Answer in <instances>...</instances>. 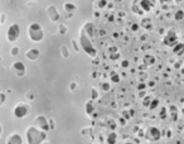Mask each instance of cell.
I'll list each match as a JSON object with an SVG mask.
<instances>
[{
  "label": "cell",
  "instance_id": "6da1fadb",
  "mask_svg": "<svg viewBox=\"0 0 184 144\" xmlns=\"http://www.w3.org/2000/svg\"><path fill=\"white\" fill-rule=\"evenodd\" d=\"M28 144H40L46 139L44 130H38L36 128H29L27 130Z\"/></svg>",
  "mask_w": 184,
  "mask_h": 144
},
{
  "label": "cell",
  "instance_id": "7a4b0ae2",
  "mask_svg": "<svg viewBox=\"0 0 184 144\" xmlns=\"http://www.w3.org/2000/svg\"><path fill=\"white\" fill-rule=\"evenodd\" d=\"M29 37H30V39L34 40V42H39V40L43 39V29L40 28L39 24L33 23V24L29 27Z\"/></svg>",
  "mask_w": 184,
  "mask_h": 144
},
{
  "label": "cell",
  "instance_id": "3957f363",
  "mask_svg": "<svg viewBox=\"0 0 184 144\" xmlns=\"http://www.w3.org/2000/svg\"><path fill=\"white\" fill-rule=\"evenodd\" d=\"M81 46L84 49V52H87V54L90 56H96V49L92 47V43L90 40L88 36L84 33V31L81 33Z\"/></svg>",
  "mask_w": 184,
  "mask_h": 144
},
{
  "label": "cell",
  "instance_id": "277c9868",
  "mask_svg": "<svg viewBox=\"0 0 184 144\" xmlns=\"http://www.w3.org/2000/svg\"><path fill=\"white\" fill-rule=\"evenodd\" d=\"M177 43H178L177 33H175L173 29H170V31L168 32V34H166V37L164 38V44L169 46V47H174Z\"/></svg>",
  "mask_w": 184,
  "mask_h": 144
},
{
  "label": "cell",
  "instance_id": "5b68a950",
  "mask_svg": "<svg viewBox=\"0 0 184 144\" xmlns=\"http://www.w3.org/2000/svg\"><path fill=\"white\" fill-rule=\"evenodd\" d=\"M160 137H162V133H160V130L158 128H155V126H150L146 130V138L149 140L155 142V140L160 139Z\"/></svg>",
  "mask_w": 184,
  "mask_h": 144
},
{
  "label": "cell",
  "instance_id": "8992f818",
  "mask_svg": "<svg viewBox=\"0 0 184 144\" xmlns=\"http://www.w3.org/2000/svg\"><path fill=\"white\" fill-rule=\"evenodd\" d=\"M19 25L18 24H13L10 25L9 31H8V40L9 42H14V40H16V38L19 37Z\"/></svg>",
  "mask_w": 184,
  "mask_h": 144
},
{
  "label": "cell",
  "instance_id": "52a82bcc",
  "mask_svg": "<svg viewBox=\"0 0 184 144\" xmlns=\"http://www.w3.org/2000/svg\"><path fill=\"white\" fill-rule=\"evenodd\" d=\"M27 114H28V109L25 105H18L14 109V115L16 117H24Z\"/></svg>",
  "mask_w": 184,
  "mask_h": 144
},
{
  "label": "cell",
  "instance_id": "ba28073f",
  "mask_svg": "<svg viewBox=\"0 0 184 144\" xmlns=\"http://www.w3.org/2000/svg\"><path fill=\"white\" fill-rule=\"evenodd\" d=\"M154 4H155V0H141V3H140L142 10H145V11L150 10L154 7Z\"/></svg>",
  "mask_w": 184,
  "mask_h": 144
},
{
  "label": "cell",
  "instance_id": "9c48e42d",
  "mask_svg": "<svg viewBox=\"0 0 184 144\" xmlns=\"http://www.w3.org/2000/svg\"><path fill=\"white\" fill-rule=\"evenodd\" d=\"M36 121H37V125L42 128V130L46 131V130H48L49 129V126H48V124H47V120H46L44 116H38Z\"/></svg>",
  "mask_w": 184,
  "mask_h": 144
},
{
  "label": "cell",
  "instance_id": "30bf717a",
  "mask_svg": "<svg viewBox=\"0 0 184 144\" xmlns=\"http://www.w3.org/2000/svg\"><path fill=\"white\" fill-rule=\"evenodd\" d=\"M8 144H23V140L19 134H13L8 139Z\"/></svg>",
  "mask_w": 184,
  "mask_h": 144
},
{
  "label": "cell",
  "instance_id": "8fae6325",
  "mask_svg": "<svg viewBox=\"0 0 184 144\" xmlns=\"http://www.w3.org/2000/svg\"><path fill=\"white\" fill-rule=\"evenodd\" d=\"M13 68L14 70H16L18 71V73H24V71H25V67H24V64H23L22 62H15L13 64Z\"/></svg>",
  "mask_w": 184,
  "mask_h": 144
},
{
  "label": "cell",
  "instance_id": "7c38bea8",
  "mask_svg": "<svg viewBox=\"0 0 184 144\" xmlns=\"http://www.w3.org/2000/svg\"><path fill=\"white\" fill-rule=\"evenodd\" d=\"M173 51H174V53H177V54H182L184 52V44L183 43H177V44L173 47Z\"/></svg>",
  "mask_w": 184,
  "mask_h": 144
},
{
  "label": "cell",
  "instance_id": "4fadbf2b",
  "mask_svg": "<svg viewBox=\"0 0 184 144\" xmlns=\"http://www.w3.org/2000/svg\"><path fill=\"white\" fill-rule=\"evenodd\" d=\"M38 56H39L38 49H30V51H28V53H27V57L29 58V60H36Z\"/></svg>",
  "mask_w": 184,
  "mask_h": 144
},
{
  "label": "cell",
  "instance_id": "5bb4252c",
  "mask_svg": "<svg viewBox=\"0 0 184 144\" xmlns=\"http://www.w3.org/2000/svg\"><path fill=\"white\" fill-rule=\"evenodd\" d=\"M116 138H117L116 133H111L109 135V138H107V143H109V144H115L116 143Z\"/></svg>",
  "mask_w": 184,
  "mask_h": 144
},
{
  "label": "cell",
  "instance_id": "9a60e30c",
  "mask_svg": "<svg viewBox=\"0 0 184 144\" xmlns=\"http://www.w3.org/2000/svg\"><path fill=\"white\" fill-rule=\"evenodd\" d=\"M184 18V11L183 10H178L177 13H175V15H174V19L175 20H182Z\"/></svg>",
  "mask_w": 184,
  "mask_h": 144
},
{
  "label": "cell",
  "instance_id": "2e32d148",
  "mask_svg": "<svg viewBox=\"0 0 184 144\" xmlns=\"http://www.w3.org/2000/svg\"><path fill=\"white\" fill-rule=\"evenodd\" d=\"M158 105H159V101H158V100H151V104L149 105V109H150V110H154Z\"/></svg>",
  "mask_w": 184,
  "mask_h": 144
},
{
  "label": "cell",
  "instance_id": "e0dca14e",
  "mask_svg": "<svg viewBox=\"0 0 184 144\" xmlns=\"http://www.w3.org/2000/svg\"><path fill=\"white\" fill-rule=\"evenodd\" d=\"M111 80H112V82H119L120 81V76L117 75V73L112 72L111 73Z\"/></svg>",
  "mask_w": 184,
  "mask_h": 144
},
{
  "label": "cell",
  "instance_id": "ac0fdd59",
  "mask_svg": "<svg viewBox=\"0 0 184 144\" xmlns=\"http://www.w3.org/2000/svg\"><path fill=\"white\" fill-rule=\"evenodd\" d=\"M170 111H171V116H173V119L175 120V119H177V108L171 106L170 108Z\"/></svg>",
  "mask_w": 184,
  "mask_h": 144
},
{
  "label": "cell",
  "instance_id": "d6986e66",
  "mask_svg": "<svg viewBox=\"0 0 184 144\" xmlns=\"http://www.w3.org/2000/svg\"><path fill=\"white\" fill-rule=\"evenodd\" d=\"M65 8H66V11H72V10H75V5H73V4H66Z\"/></svg>",
  "mask_w": 184,
  "mask_h": 144
},
{
  "label": "cell",
  "instance_id": "ffe728a7",
  "mask_svg": "<svg viewBox=\"0 0 184 144\" xmlns=\"http://www.w3.org/2000/svg\"><path fill=\"white\" fill-rule=\"evenodd\" d=\"M144 22H145V23H142V24H144L145 28H148V29H151V28H153V27L150 25V20H149V19H145Z\"/></svg>",
  "mask_w": 184,
  "mask_h": 144
},
{
  "label": "cell",
  "instance_id": "44dd1931",
  "mask_svg": "<svg viewBox=\"0 0 184 144\" xmlns=\"http://www.w3.org/2000/svg\"><path fill=\"white\" fill-rule=\"evenodd\" d=\"M165 115H166V110L163 108V110L160 111V117H165Z\"/></svg>",
  "mask_w": 184,
  "mask_h": 144
},
{
  "label": "cell",
  "instance_id": "7402d4cb",
  "mask_svg": "<svg viewBox=\"0 0 184 144\" xmlns=\"http://www.w3.org/2000/svg\"><path fill=\"white\" fill-rule=\"evenodd\" d=\"M102 89H104L105 91H107L110 89V85L109 84H102Z\"/></svg>",
  "mask_w": 184,
  "mask_h": 144
},
{
  "label": "cell",
  "instance_id": "603a6c76",
  "mask_svg": "<svg viewBox=\"0 0 184 144\" xmlns=\"http://www.w3.org/2000/svg\"><path fill=\"white\" fill-rule=\"evenodd\" d=\"M11 54H18V48H13V49H11Z\"/></svg>",
  "mask_w": 184,
  "mask_h": 144
},
{
  "label": "cell",
  "instance_id": "cb8c5ba5",
  "mask_svg": "<svg viewBox=\"0 0 184 144\" xmlns=\"http://www.w3.org/2000/svg\"><path fill=\"white\" fill-rule=\"evenodd\" d=\"M106 5V0H101V3H100V7L102 8V7H105Z\"/></svg>",
  "mask_w": 184,
  "mask_h": 144
},
{
  "label": "cell",
  "instance_id": "d4e9b609",
  "mask_svg": "<svg viewBox=\"0 0 184 144\" xmlns=\"http://www.w3.org/2000/svg\"><path fill=\"white\" fill-rule=\"evenodd\" d=\"M138 24H134V25H131V29H133V31H138Z\"/></svg>",
  "mask_w": 184,
  "mask_h": 144
},
{
  "label": "cell",
  "instance_id": "484cf974",
  "mask_svg": "<svg viewBox=\"0 0 184 144\" xmlns=\"http://www.w3.org/2000/svg\"><path fill=\"white\" fill-rule=\"evenodd\" d=\"M4 95H1V94H0V104H3V101H4Z\"/></svg>",
  "mask_w": 184,
  "mask_h": 144
},
{
  "label": "cell",
  "instance_id": "4316f807",
  "mask_svg": "<svg viewBox=\"0 0 184 144\" xmlns=\"http://www.w3.org/2000/svg\"><path fill=\"white\" fill-rule=\"evenodd\" d=\"M121 64H122L124 67H126L127 64H129V62H127V61H122V63H121Z\"/></svg>",
  "mask_w": 184,
  "mask_h": 144
},
{
  "label": "cell",
  "instance_id": "83f0119b",
  "mask_svg": "<svg viewBox=\"0 0 184 144\" xmlns=\"http://www.w3.org/2000/svg\"><path fill=\"white\" fill-rule=\"evenodd\" d=\"M144 87H145V85H144V84H142V85H139V89H140V90L144 89Z\"/></svg>",
  "mask_w": 184,
  "mask_h": 144
},
{
  "label": "cell",
  "instance_id": "f1b7e54d",
  "mask_svg": "<svg viewBox=\"0 0 184 144\" xmlns=\"http://www.w3.org/2000/svg\"><path fill=\"white\" fill-rule=\"evenodd\" d=\"M162 3H166V1H170V0H160Z\"/></svg>",
  "mask_w": 184,
  "mask_h": 144
},
{
  "label": "cell",
  "instance_id": "f546056e",
  "mask_svg": "<svg viewBox=\"0 0 184 144\" xmlns=\"http://www.w3.org/2000/svg\"><path fill=\"white\" fill-rule=\"evenodd\" d=\"M1 131H3V128H1V125H0V135H1Z\"/></svg>",
  "mask_w": 184,
  "mask_h": 144
},
{
  "label": "cell",
  "instance_id": "4dcf8cb0",
  "mask_svg": "<svg viewBox=\"0 0 184 144\" xmlns=\"http://www.w3.org/2000/svg\"><path fill=\"white\" fill-rule=\"evenodd\" d=\"M177 3H180V0H177Z\"/></svg>",
  "mask_w": 184,
  "mask_h": 144
},
{
  "label": "cell",
  "instance_id": "1f68e13d",
  "mask_svg": "<svg viewBox=\"0 0 184 144\" xmlns=\"http://www.w3.org/2000/svg\"><path fill=\"white\" fill-rule=\"evenodd\" d=\"M126 144H133V143H126Z\"/></svg>",
  "mask_w": 184,
  "mask_h": 144
}]
</instances>
